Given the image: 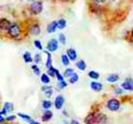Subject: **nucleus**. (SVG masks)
<instances>
[{
  "label": "nucleus",
  "mask_w": 133,
  "mask_h": 124,
  "mask_svg": "<svg viewBox=\"0 0 133 124\" xmlns=\"http://www.w3.org/2000/svg\"><path fill=\"white\" fill-rule=\"evenodd\" d=\"M107 118L103 113H91L84 119L85 124H95V123H106Z\"/></svg>",
  "instance_id": "1"
},
{
  "label": "nucleus",
  "mask_w": 133,
  "mask_h": 124,
  "mask_svg": "<svg viewBox=\"0 0 133 124\" xmlns=\"http://www.w3.org/2000/svg\"><path fill=\"white\" fill-rule=\"evenodd\" d=\"M8 32L12 38H16L19 36V34H21V27H19V25L17 23H13L11 25L10 29L8 30Z\"/></svg>",
  "instance_id": "2"
},
{
  "label": "nucleus",
  "mask_w": 133,
  "mask_h": 124,
  "mask_svg": "<svg viewBox=\"0 0 133 124\" xmlns=\"http://www.w3.org/2000/svg\"><path fill=\"white\" fill-rule=\"evenodd\" d=\"M107 108L110 110V111H117L120 108V103H119L118 99L111 98L107 101Z\"/></svg>",
  "instance_id": "3"
},
{
  "label": "nucleus",
  "mask_w": 133,
  "mask_h": 124,
  "mask_svg": "<svg viewBox=\"0 0 133 124\" xmlns=\"http://www.w3.org/2000/svg\"><path fill=\"white\" fill-rule=\"evenodd\" d=\"M30 11L34 13V14H39V13L42 11V2H40V1L32 2V4L30 5Z\"/></svg>",
  "instance_id": "4"
},
{
  "label": "nucleus",
  "mask_w": 133,
  "mask_h": 124,
  "mask_svg": "<svg viewBox=\"0 0 133 124\" xmlns=\"http://www.w3.org/2000/svg\"><path fill=\"white\" fill-rule=\"evenodd\" d=\"M121 87L123 90H127V91H133V80L132 79H127L121 84Z\"/></svg>",
  "instance_id": "5"
},
{
  "label": "nucleus",
  "mask_w": 133,
  "mask_h": 124,
  "mask_svg": "<svg viewBox=\"0 0 133 124\" xmlns=\"http://www.w3.org/2000/svg\"><path fill=\"white\" fill-rule=\"evenodd\" d=\"M64 97L62 95H58L56 98H55V101H54V106L56 109H62L63 105H64Z\"/></svg>",
  "instance_id": "6"
},
{
  "label": "nucleus",
  "mask_w": 133,
  "mask_h": 124,
  "mask_svg": "<svg viewBox=\"0 0 133 124\" xmlns=\"http://www.w3.org/2000/svg\"><path fill=\"white\" fill-rule=\"evenodd\" d=\"M11 111H13V105L11 103H5L3 109L1 110V112H0V115H3L8 112H11Z\"/></svg>",
  "instance_id": "7"
},
{
  "label": "nucleus",
  "mask_w": 133,
  "mask_h": 124,
  "mask_svg": "<svg viewBox=\"0 0 133 124\" xmlns=\"http://www.w3.org/2000/svg\"><path fill=\"white\" fill-rule=\"evenodd\" d=\"M57 44H58V42L55 40V39H52V40H50V42L48 43V50L50 52H54L57 49Z\"/></svg>",
  "instance_id": "8"
},
{
  "label": "nucleus",
  "mask_w": 133,
  "mask_h": 124,
  "mask_svg": "<svg viewBox=\"0 0 133 124\" xmlns=\"http://www.w3.org/2000/svg\"><path fill=\"white\" fill-rule=\"evenodd\" d=\"M11 23L8 21V19H5V18H2L1 19V24H0V26H1V29L2 30H9L10 27H11Z\"/></svg>",
  "instance_id": "9"
},
{
  "label": "nucleus",
  "mask_w": 133,
  "mask_h": 124,
  "mask_svg": "<svg viewBox=\"0 0 133 124\" xmlns=\"http://www.w3.org/2000/svg\"><path fill=\"white\" fill-rule=\"evenodd\" d=\"M29 32H30V34H32V35H39V34H40V27H39L37 24L31 25L29 27Z\"/></svg>",
  "instance_id": "10"
},
{
  "label": "nucleus",
  "mask_w": 133,
  "mask_h": 124,
  "mask_svg": "<svg viewBox=\"0 0 133 124\" xmlns=\"http://www.w3.org/2000/svg\"><path fill=\"white\" fill-rule=\"evenodd\" d=\"M68 56L69 60L71 61H76V58H77V53H76V50L74 49H68L67 50V54H66Z\"/></svg>",
  "instance_id": "11"
},
{
  "label": "nucleus",
  "mask_w": 133,
  "mask_h": 124,
  "mask_svg": "<svg viewBox=\"0 0 133 124\" xmlns=\"http://www.w3.org/2000/svg\"><path fill=\"white\" fill-rule=\"evenodd\" d=\"M52 116H53L52 111H50V110H45V111L43 112V114H42V121H44V122L49 121Z\"/></svg>",
  "instance_id": "12"
},
{
  "label": "nucleus",
  "mask_w": 133,
  "mask_h": 124,
  "mask_svg": "<svg viewBox=\"0 0 133 124\" xmlns=\"http://www.w3.org/2000/svg\"><path fill=\"white\" fill-rule=\"evenodd\" d=\"M56 28H57V22H52L51 24L48 25V27H46V30H48L49 34H51V32H54Z\"/></svg>",
  "instance_id": "13"
},
{
  "label": "nucleus",
  "mask_w": 133,
  "mask_h": 124,
  "mask_svg": "<svg viewBox=\"0 0 133 124\" xmlns=\"http://www.w3.org/2000/svg\"><path fill=\"white\" fill-rule=\"evenodd\" d=\"M91 89L93 91H96V92H98V91H101L103 89V85L101 83H98V82H92L91 83Z\"/></svg>",
  "instance_id": "14"
},
{
  "label": "nucleus",
  "mask_w": 133,
  "mask_h": 124,
  "mask_svg": "<svg viewBox=\"0 0 133 124\" xmlns=\"http://www.w3.org/2000/svg\"><path fill=\"white\" fill-rule=\"evenodd\" d=\"M42 90L45 91V96H48V97H50L53 93V90L51 86H44V87H42Z\"/></svg>",
  "instance_id": "15"
},
{
  "label": "nucleus",
  "mask_w": 133,
  "mask_h": 124,
  "mask_svg": "<svg viewBox=\"0 0 133 124\" xmlns=\"http://www.w3.org/2000/svg\"><path fill=\"white\" fill-rule=\"evenodd\" d=\"M77 67L80 69V70H84L85 68H87V65H85L84 61H79V62L77 63Z\"/></svg>",
  "instance_id": "16"
},
{
  "label": "nucleus",
  "mask_w": 133,
  "mask_h": 124,
  "mask_svg": "<svg viewBox=\"0 0 133 124\" xmlns=\"http://www.w3.org/2000/svg\"><path fill=\"white\" fill-rule=\"evenodd\" d=\"M45 54L48 55V61H46V68L48 69H50L51 67H52V58H51V55H50V53L49 52H45Z\"/></svg>",
  "instance_id": "17"
},
{
  "label": "nucleus",
  "mask_w": 133,
  "mask_h": 124,
  "mask_svg": "<svg viewBox=\"0 0 133 124\" xmlns=\"http://www.w3.org/2000/svg\"><path fill=\"white\" fill-rule=\"evenodd\" d=\"M51 106H52V103H51L50 100H44V101L42 103V107H43V109H45V110H49V109L51 108Z\"/></svg>",
  "instance_id": "18"
},
{
  "label": "nucleus",
  "mask_w": 133,
  "mask_h": 124,
  "mask_svg": "<svg viewBox=\"0 0 133 124\" xmlns=\"http://www.w3.org/2000/svg\"><path fill=\"white\" fill-rule=\"evenodd\" d=\"M41 82L44 83V84H48V83L50 82V78H49V76H48V75H45V74L41 75Z\"/></svg>",
  "instance_id": "19"
},
{
  "label": "nucleus",
  "mask_w": 133,
  "mask_h": 124,
  "mask_svg": "<svg viewBox=\"0 0 133 124\" xmlns=\"http://www.w3.org/2000/svg\"><path fill=\"white\" fill-rule=\"evenodd\" d=\"M23 57H24V61H25L26 63H30V62H32V58H31V56H30V54L28 53V52L24 53Z\"/></svg>",
  "instance_id": "20"
},
{
  "label": "nucleus",
  "mask_w": 133,
  "mask_h": 124,
  "mask_svg": "<svg viewBox=\"0 0 133 124\" xmlns=\"http://www.w3.org/2000/svg\"><path fill=\"white\" fill-rule=\"evenodd\" d=\"M74 75H75V72L72 69H66L65 72H64V77H68V78H71Z\"/></svg>",
  "instance_id": "21"
},
{
  "label": "nucleus",
  "mask_w": 133,
  "mask_h": 124,
  "mask_svg": "<svg viewBox=\"0 0 133 124\" xmlns=\"http://www.w3.org/2000/svg\"><path fill=\"white\" fill-rule=\"evenodd\" d=\"M65 26H66V21L65 19H59V21L57 22V27L59 28V29H63V28H65Z\"/></svg>",
  "instance_id": "22"
},
{
  "label": "nucleus",
  "mask_w": 133,
  "mask_h": 124,
  "mask_svg": "<svg viewBox=\"0 0 133 124\" xmlns=\"http://www.w3.org/2000/svg\"><path fill=\"white\" fill-rule=\"evenodd\" d=\"M118 79H119V77L117 75H111V76L107 77V81L108 82H116Z\"/></svg>",
  "instance_id": "23"
},
{
  "label": "nucleus",
  "mask_w": 133,
  "mask_h": 124,
  "mask_svg": "<svg viewBox=\"0 0 133 124\" xmlns=\"http://www.w3.org/2000/svg\"><path fill=\"white\" fill-rule=\"evenodd\" d=\"M56 69H54V68H50V69H48V76H50V77H56Z\"/></svg>",
  "instance_id": "24"
},
{
  "label": "nucleus",
  "mask_w": 133,
  "mask_h": 124,
  "mask_svg": "<svg viewBox=\"0 0 133 124\" xmlns=\"http://www.w3.org/2000/svg\"><path fill=\"white\" fill-rule=\"evenodd\" d=\"M89 77L92 78V79H98L99 75L96 72V71H90V72H89Z\"/></svg>",
  "instance_id": "25"
},
{
  "label": "nucleus",
  "mask_w": 133,
  "mask_h": 124,
  "mask_svg": "<svg viewBox=\"0 0 133 124\" xmlns=\"http://www.w3.org/2000/svg\"><path fill=\"white\" fill-rule=\"evenodd\" d=\"M62 62L65 66H68L69 64V60H68V56L67 55H62Z\"/></svg>",
  "instance_id": "26"
},
{
  "label": "nucleus",
  "mask_w": 133,
  "mask_h": 124,
  "mask_svg": "<svg viewBox=\"0 0 133 124\" xmlns=\"http://www.w3.org/2000/svg\"><path fill=\"white\" fill-rule=\"evenodd\" d=\"M78 80H79V77H78L77 74H75V75L69 79V82H70V83H75V82H77Z\"/></svg>",
  "instance_id": "27"
},
{
  "label": "nucleus",
  "mask_w": 133,
  "mask_h": 124,
  "mask_svg": "<svg viewBox=\"0 0 133 124\" xmlns=\"http://www.w3.org/2000/svg\"><path fill=\"white\" fill-rule=\"evenodd\" d=\"M18 116H21L22 119H24V120H26V121H30L31 119H30V116L29 115H27V114H23V113H18Z\"/></svg>",
  "instance_id": "28"
},
{
  "label": "nucleus",
  "mask_w": 133,
  "mask_h": 124,
  "mask_svg": "<svg viewBox=\"0 0 133 124\" xmlns=\"http://www.w3.org/2000/svg\"><path fill=\"white\" fill-rule=\"evenodd\" d=\"M58 89H64V87H66L67 86V83H66L65 81H61V82H58Z\"/></svg>",
  "instance_id": "29"
},
{
  "label": "nucleus",
  "mask_w": 133,
  "mask_h": 124,
  "mask_svg": "<svg viewBox=\"0 0 133 124\" xmlns=\"http://www.w3.org/2000/svg\"><path fill=\"white\" fill-rule=\"evenodd\" d=\"M58 39H59V41H61V43H65V41H66V38H65V36L63 35V34H61L58 36Z\"/></svg>",
  "instance_id": "30"
},
{
  "label": "nucleus",
  "mask_w": 133,
  "mask_h": 124,
  "mask_svg": "<svg viewBox=\"0 0 133 124\" xmlns=\"http://www.w3.org/2000/svg\"><path fill=\"white\" fill-rule=\"evenodd\" d=\"M56 78H57V80H58V82H61V81H64V80H63V76H62L61 74H59V72H58V70L56 71Z\"/></svg>",
  "instance_id": "31"
},
{
  "label": "nucleus",
  "mask_w": 133,
  "mask_h": 124,
  "mask_svg": "<svg viewBox=\"0 0 133 124\" xmlns=\"http://www.w3.org/2000/svg\"><path fill=\"white\" fill-rule=\"evenodd\" d=\"M31 68H32V70L35 71V74H36V75H40V71H39V69H38V67L36 66V65H32V67H31Z\"/></svg>",
  "instance_id": "32"
},
{
  "label": "nucleus",
  "mask_w": 133,
  "mask_h": 124,
  "mask_svg": "<svg viewBox=\"0 0 133 124\" xmlns=\"http://www.w3.org/2000/svg\"><path fill=\"white\" fill-rule=\"evenodd\" d=\"M16 119L15 115H10V116H6L5 118V121H14Z\"/></svg>",
  "instance_id": "33"
},
{
  "label": "nucleus",
  "mask_w": 133,
  "mask_h": 124,
  "mask_svg": "<svg viewBox=\"0 0 133 124\" xmlns=\"http://www.w3.org/2000/svg\"><path fill=\"white\" fill-rule=\"evenodd\" d=\"M35 45H36V47H37L39 50H42V45H41V43L39 42L38 40H36V41H35Z\"/></svg>",
  "instance_id": "34"
},
{
  "label": "nucleus",
  "mask_w": 133,
  "mask_h": 124,
  "mask_svg": "<svg viewBox=\"0 0 133 124\" xmlns=\"http://www.w3.org/2000/svg\"><path fill=\"white\" fill-rule=\"evenodd\" d=\"M35 62H36V63L40 62V55H39V54H37V55L35 56Z\"/></svg>",
  "instance_id": "35"
},
{
  "label": "nucleus",
  "mask_w": 133,
  "mask_h": 124,
  "mask_svg": "<svg viewBox=\"0 0 133 124\" xmlns=\"http://www.w3.org/2000/svg\"><path fill=\"white\" fill-rule=\"evenodd\" d=\"M121 93H122L121 89H116V94H121Z\"/></svg>",
  "instance_id": "36"
},
{
  "label": "nucleus",
  "mask_w": 133,
  "mask_h": 124,
  "mask_svg": "<svg viewBox=\"0 0 133 124\" xmlns=\"http://www.w3.org/2000/svg\"><path fill=\"white\" fill-rule=\"evenodd\" d=\"M29 124H40V123L36 122V121H34V120H30V121H29Z\"/></svg>",
  "instance_id": "37"
},
{
  "label": "nucleus",
  "mask_w": 133,
  "mask_h": 124,
  "mask_svg": "<svg viewBox=\"0 0 133 124\" xmlns=\"http://www.w3.org/2000/svg\"><path fill=\"white\" fill-rule=\"evenodd\" d=\"M4 118H3V115H0V122H4Z\"/></svg>",
  "instance_id": "38"
},
{
  "label": "nucleus",
  "mask_w": 133,
  "mask_h": 124,
  "mask_svg": "<svg viewBox=\"0 0 133 124\" xmlns=\"http://www.w3.org/2000/svg\"><path fill=\"white\" fill-rule=\"evenodd\" d=\"M70 124H79V122H78V121H75V120H72V121L70 122Z\"/></svg>",
  "instance_id": "39"
},
{
  "label": "nucleus",
  "mask_w": 133,
  "mask_h": 124,
  "mask_svg": "<svg viewBox=\"0 0 133 124\" xmlns=\"http://www.w3.org/2000/svg\"><path fill=\"white\" fill-rule=\"evenodd\" d=\"M95 1H96V2H99V3H101V2H104L105 0H95Z\"/></svg>",
  "instance_id": "40"
},
{
  "label": "nucleus",
  "mask_w": 133,
  "mask_h": 124,
  "mask_svg": "<svg viewBox=\"0 0 133 124\" xmlns=\"http://www.w3.org/2000/svg\"><path fill=\"white\" fill-rule=\"evenodd\" d=\"M132 35H133V30H132Z\"/></svg>",
  "instance_id": "41"
}]
</instances>
